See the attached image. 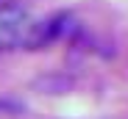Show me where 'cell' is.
Here are the masks:
<instances>
[{"mask_svg": "<svg viewBox=\"0 0 128 119\" xmlns=\"http://www.w3.org/2000/svg\"><path fill=\"white\" fill-rule=\"evenodd\" d=\"M53 39V25L36 19L28 8L0 0V50H34Z\"/></svg>", "mask_w": 128, "mask_h": 119, "instance_id": "obj_1", "label": "cell"}, {"mask_svg": "<svg viewBox=\"0 0 128 119\" xmlns=\"http://www.w3.org/2000/svg\"><path fill=\"white\" fill-rule=\"evenodd\" d=\"M0 119H42V116L25 105H20V103L0 100Z\"/></svg>", "mask_w": 128, "mask_h": 119, "instance_id": "obj_2", "label": "cell"}]
</instances>
